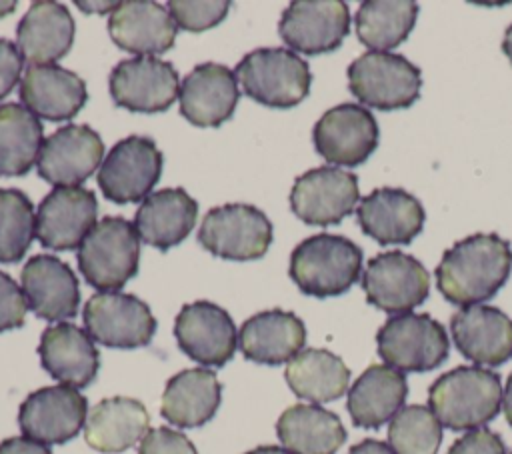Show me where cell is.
<instances>
[{"label":"cell","instance_id":"cell-1","mask_svg":"<svg viewBox=\"0 0 512 454\" xmlns=\"http://www.w3.org/2000/svg\"><path fill=\"white\" fill-rule=\"evenodd\" d=\"M512 272V246L498 234H470L444 252L434 270L440 294L456 306L496 296Z\"/></svg>","mask_w":512,"mask_h":454},{"label":"cell","instance_id":"cell-2","mask_svg":"<svg viewBox=\"0 0 512 454\" xmlns=\"http://www.w3.org/2000/svg\"><path fill=\"white\" fill-rule=\"evenodd\" d=\"M428 404L440 424L450 430L482 428L500 412V376L480 366H458L434 380Z\"/></svg>","mask_w":512,"mask_h":454},{"label":"cell","instance_id":"cell-3","mask_svg":"<svg viewBox=\"0 0 512 454\" xmlns=\"http://www.w3.org/2000/svg\"><path fill=\"white\" fill-rule=\"evenodd\" d=\"M362 248L340 234H314L290 254V278L302 294L332 298L348 292L360 278Z\"/></svg>","mask_w":512,"mask_h":454},{"label":"cell","instance_id":"cell-4","mask_svg":"<svg viewBox=\"0 0 512 454\" xmlns=\"http://www.w3.org/2000/svg\"><path fill=\"white\" fill-rule=\"evenodd\" d=\"M248 98L268 108L300 104L312 84L310 66L288 48H256L234 70Z\"/></svg>","mask_w":512,"mask_h":454},{"label":"cell","instance_id":"cell-5","mask_svg":"<svg viewBox=\"0 0 512 454\" xmlns=\"http://www.w3.org/2000/svg\"><path fill=\"white\" fill-rule=\"evenodd\" d=\"M138 260V230L120 216L102 218L78 248L82 276L102 292L120 290L138 272Z\"/></svg>","mask_w":512,"mask_h":454},{"label":"cell","instance_id":"cell-6","mask_svg":"<svg viewBox=\"0 0 512 454\" xmlns=\"http://www.w3.org/2000/svg\"><path fill=\"white\" fill-rule=\"evenodd\" d=\"M348 88L376 110L410 108L420 98L422 72L402 54L364 52L348 66Z\"/></svg>","mask_w":512,"mask_h":454},{"label":"cell","instance_id":"cell-7","mask_svg":"<svg viewBox=\"0 0 512 454\" xmlns=\"http://www.w3.org/2000/svg\"><path fill=\"white\" fill-rule=\"evenodd\" d=\"M376 346L386 366L398 372H428L438 368L450 352L446 328L430 314L390 316L376 334Z\"/></svg>","mask_w":512,"mask_h":454},{"label":"cell","instance_id":"cell-8","mask_svg":"<svg viewBox=\"0 0 512 454\" xmlns=\"http://www.w3.org/2000/svg\"><path fill=\"white\" fill-rule=\"evenodd\" d=\"M198 242L226 260H258L272 244V224L256 206L224 204L204 216Z\"/></svg>","mask_w":512,"mask_h":454},{"label":"cell","instance_id":"cell-9","mask_svg":"<svg viewBox=\"0 0 512 454\" xmlns=\"http://www.w3.org/2000/svg\"><path fill=\"white\" fill-rule=\"evenodd\" d=\"M366 302L388 314H406L430 292V274L412 254L386 250L368 260L362 274Z\"/></svg>","mask_w":512,"mask_h":454},{"label":"cell","instance_id":"cell-10","mask_svg":"<svg viewBox=\"0 0 512 454\" xmlns=\"http://www.w3.org/2000/svg\"><path fill=\"white\" fill-rule=\"evenodd\" d=\"M162 152L152 138L128 136L112 146L98 170V186L116 204L146 200L160 180Z\"/></svg>","mask_w":512,"mask_h":454},{"label":"cell","instance_id":"cell-11","mask_svg":"<svg viewBox=\"0 0 512 454\" xmlns=\"http://www.w3.org/2000/svg\"><path fill=\"white\" fill-rule=\"evenodd\" d=\"M378 122L360 104L344 102L326 110L314 124L312 142L316 152L336 166H360L378 148Z\"/></svg>","mask_w":512,"mask_h":454},{"label":"cell","instance_id":"cell-12","mask_svg":"<svg viewBox=\"0 0 512 454\" xmlns=\"http://www.w3.org/2000/svg\"><path fill=\"white\" fill-rule=\"evenodd\" d=\"M88 336L108 348L146 346L156 332V318L134 294L98 292L84 306Z\"/></svg>","mask_w":512,"mask_h":454},{"label":"cell","instance_id":"cell-13","mask_svg":"<svg viewBox=\"0 0 512 454\" xmlns=\"http://www.w3.org/2000/svg\"><path fill=\"white\" fill-rule=\"evenodd\" d=\"M360 200L358 176L336 166L300 174L290 190V208L306 224L330 226L354 212Z\"/></svg>","mask_w":512,"mask_h":454},{"label":"cell","instance_id":"cell-14","mask_svg":"<svg viewBox=\"0 0 512 454\" xmlns=\"http://www.w3.org/2000/svg\"><path fill=\"white\" fill-rule=\"evenodd\" d=\"M112 100L130 112H164L180 92L176 68L154 56H136L118 62L110 72Z\"/></svg>","mask_w":512,"mask_h":454},{"label":"cell","instance_id":"cell-15","mask_svg":"<svg viewBox=\"0 0 512 454\" xmlns=\"http://www.w3.org/2000/svg\"><path fill=\"white\" fill-rule=\"evenodd\" d=\"M280 38L306 56L336 50L350 32V10L342 0H294L278 22Z\"/></svg>","mask_w":512,"mask_h":454},{"label":"cell","instance_id":"cell-16","mask_svg":"<svg viewBox=\"0 0 512 454\" xmlns=\"http://www.w3.org/2000/svg\"><path fill=\"white\" fill-rule=\"evenodd\" d=\"M88 402L72 386H44L20 404L18 424L26 438L40 444H64L86 424Z\"/></svg>","mask_w":512,"mask_h":454},{"label":"cell","instance_id":"cell-17","mask_svg":"<svg viewBox=\"0 0 512 454\" xmlns=\"http://www.w3.org/2000/svg\"><path fill=\"white\" fill-rule=\"evenodd\" d=\"M98 202L84 186H56L50 190L36 212V238L50 250L80 248L96 226Z\"/></svg>","mask_w":512,"mask_h":454},{"label":"cell","instance_id":"cell-18","mask_svg":"<svg viewBox=\"0 0 512 454\" xmlns=\"http://www.w3.org/2000/svg\"><path fill=\"white\" fill-rule=\"evenodd\" d=\"M174 336L180 350L204 366H224L238 346L232 316L208 300L182 306L174 322Z\"/></svg>","mask_w":512,"mask_h":454},{"label":"cell","instance_id":"cell-19","mask_svg":"<svg viewBox=\"0 0 512 454\" xmlns=\"http://www.w3.org/2000/svg\"><path fill=\"white\" fill-rule=\"evenodd\" d=\"M104 158V142L84 124H66L44 138L38 154V176L54 186H78L92 176Z\"/></svg>","mask_w":512,"mask_h":454},{"label":"cell","instance_id":"cell-20","mask_svg":"<svg viewBox=\"0 0 512 454\" xmlns=\"http://www.w3.org/2000/svg\"><path fill=\"white\" fill-rule=\"evenodd\" d=\"M364 234L382 246L410 244L424 228L422 202L404 188L382 186L364 196L356 208Z\"/></svg>","mask_w":512,"mask_h":454},{"label":"cell","instance_id":"cell-21","mask_svg":"<svg viewBox=\"0 0 512 454\" xmlns=\"http://www.w3.org/2000/svg\"><path fill=\"white\" fill-rule=\"evenodd\" d=\"M450 334L464 358L500 366L512 358V320L494 306L474 304L452 314Z\"/></svg>","mask_w":512,"mask_h":454},{"label":"cell","instance_id":"cell-22","mask_svg":"<svg viewBox=\"0 0 512 454\" xmlns=\"http://www.w3.org/2000/svg\"><path fill=\"white\" fill-rule=\"evenodd\" d=\"M178 26L168 8L150 0L118 2L108 18L112 42L138 56H156L172 48Z\"/></svg>","mask_w":512,"mask_h":454},{"label":"cell","instance_id":"cell-23","mask_svg":"<svg viewBox=\"0 0 512 454\" xmlns=\"http://www.w3.org/2000/svg\"><path fill=\"white\" fill-rule=\"evenodd\" d=\"M180 114L194 126H220L232 118L240 98L234 72L216 62L192 68L180 82Z\"/></svg>","mask_w":512,"mask_h":454},{"label":"cell","instance_id":"cell-24","mask_svg":"<svg viewBox=\"0 0 512 454\" xmlns=\"http://www.w3.org/2000/svg\"><path fill=\"white\" fill-rule=\"evenodd\" d=\"M28 308L50 322L72 318L80 304V288L72 268L52 254L32 256L20 274Z\"/></svg>","mask_w":512,"mask_h":454},{"label":"cell","instance_id":"cell-25","mask_svg":"<svg viewBox=\"0 0 512 454\" xmlns=\"http://www.w3.org/2000/svg\"><path fill=\"white\" fill-rule=\"evenodd\" d=\"M38 354L42 368L64 386L84 388L98 374L100 356L94 340L70 322L48 326L42 332Z\"/></svg>","mask_w":512,"mask_h":454},{"label":"cell","instance_id":"cell-26","mask_svg":"<svg viewBox=\"0 0 512 454\" xmlns=\"http://www.w3.org/2000/svg\"><path fill=\"white\" fill-rule=\"evenodd\" d=\"M20 100L38 118L72 120L88 100L84 80L56 64L30 66L20 82Z\"/></svg>","mask_w":512,"mask_h":454},{"label":"cell","instance_id":"cell-27","mask_svg":"<svg viewBox=\"0 0 512 454\" xmlns=\"http://www.w3.org/2000/svg\"><path fill=\"white\" fill-rule=\"evenodd\" d=\"M306 344V326L294 314L280 308L250 316L240 332L238 346L242 354L258 364L276 366L290 362Z\"/></svg>","mask_w":512,"mask_h":454},{"label":"cell","instance_id":"cell-28","mask_svg":"<svg viewBox=\"0 0 512 454\" xmlns=\"http://www.w3.org/2000/svg\"><path fill=\"white\" fill-rule=\"evenodd\" d=\"M18 50L32 66L54 64L64 58L74 42V20L70 10L52 0L30 4L16 28Z\"/></svg>","mask_w":512,"mask_h":454},{"label":"cell","instance_id":"cell-29","mask_svg":"<svg viewBox=\"0 0 512 454\" xmlns=\"http://www.w3.org/2000/svg\"><path fill=\"white\" fill-rule=\"evenodd\" d=\"M150 416L142 402L128 396L100 400L86 418L84 440L104 454L124 452L148 434Z\"/></svg>","mask_w":512,"mask_h":454},{"label":"cell","instance_id":"cell-30","mask_svg":"<svg viewBox=\"0 0 512 454\" xmlns=\"http://www.w3.org/2000/svg\"><path fill=\"white\" fill-rule=\"evenodd\" d=\"M408 396L406 376L386 364L368 366L348 390V414L358 428H380L392 420Z\"/></svg>","mask_w":512,"mask_h":454},{"label":"cell","instance_id":"cell-31","mask_svg":"<svg viewBox=\"0 0 512 454\" xmlns=\"http://www.w3.org/2000/svg\"><path fill=\"white\" fill-rule=\"evenodd\" d=\"M198 204L184 188L152 192L138 208L134 226L142 242L168 250L180 244L196 224Z\"/></svg>","mask_w":512,"mask_h":454},{"label":"cell","instance_id":"cell-32","mask_svg":"<svg viewBox=\"0 0 512 454\" xmlns=\"http://www.w3.org/2000/svg\"><path fill=\"white\" fill-rule=\"evenodd\" d=\"M222 386L208 368H188L174 374L164 388L160 414L174 426L196 428L214 418Z\"/></svg>","mask_w":512,"mask_h":454},{"label":"cell","instance_id":"cell-33","mask_svg":"<svg viewBox=\"0 0 512 454\" xmlns=\"http://www.w3.org/2000/svg\"><path fill=\"white\" fill-rule=\"evenodd\" d=\"M276 434L292 454H336L346 442L340 418L318 404L286 408L276 422Z\"/></svg>","mask_w":512,"mask_h":454},{"label":"cell","instance_id":"cell-34","mask_svg":"<svg viewBox=\"0 0 512 454\" xmlns=\"http://www.w3.org/2000/svg\"><path fill=\"white\" fill-rule=\"evenodd\" d=\"M290 390L312 404H324L340 398L348 390L350 370L340 356L324 348H306L286 366Z\"/></svg>","mask_w":512,"mask_h":454},{"label":"cell","instance_id":"cell-35","mask_svg":"<svg viewBox=\"0 0 512 454\" xmlns=\"http://www.w3.org/2000/svg\"><path fill=\"white\" fill-rule=\"evenodd\" d=\"M416 18L418 4L412 0H366L354 16L356 36L372 52H388L410 36Z\"/></svg>","mask_w":512,"mask_h":454},{"label":"cell","instance_id":"cell-36","mask_svg":"<svg viewBox=\"0 0 512 454\" xmlns=\"http://www.w3.org/2000/svg\"><path fill=\"white\" fill-rule=\"evenodd\" d=\"M44 130L26 106L0 104V174L22 176L36 162L44 144Z\"/></svg>","mask_w":512,"mask_h":454},{"label":"cell","instance_id":"cell-37","mask_svg":"<svg viewBox=\"0 0 512 454\" xmlns=\"http://www.w3.org/2000/svg\"><path fill=\"white\" fill-rule=\"evenodd\" d=\"M442 424L428 406H404L388 426V446L394 454H436Z\"/></svg>","mask_w":512,"mask_h":454},{"label":"cell","instance_id":"cell-38","mask_svg":"<svg viewBox=\"0 0 512 454\" xmlns=\"http://www.w3.org/2000/svg\"><path fill=\"white\" fill-rule=\"evenodd\" d=\"M36 236V216L28 196L16 188L0 190V264L22 260Z\"/></svg>","mask_w":512,"mask_h":454},{"label":"cell","instance_id":"cell-39","mask_svg":"<svg viewBox=\"0 0 512 454\" xmlns=\"http://www.w3.org/2000/svg\"><path fill=\"white\" fill-rule=\"evenodd\" d=\"M228 0H212V2H188V0H170L168 12L174 18L178 28L190 30V32H202L216 24H220L228 10Z\"/></svg>","mask_w":512,"mask_h":454},{"label":"cell","instance_id":"cell-40","mask_svg":"<svg viewBox=\"0 0 512 454\" xmlns=\"http://www.w3.org/2000/svg\"><path fill=\"white\" fill-rule=\"evenodd\" d=\"M26 298L20 286L0 270V332L20 328L26 318Z\"/></svg>","mask_w":512,"mask_h":454},{"label":"cell","instance_id":"cell-41","mask_svg":"<svg viewBox=\"0 0 512 454\" xmlns=\"http://www.w3.org/2000/svg\"><path fill=\"white\" fill-rule=\"evenodd\" d=\"M138 454H198L194 444L178 430L160 426L148 430L142 438Z\"/></svg>","mask_w":512,"mask_h":454},{"label":"cell","instance_id":"cell-42","mask_svg":"<svg viewBox=\"0 0 512 454\" xmlns=\"http://www.w3.org/2000/svg\"><path fill=\"white\" fill-rule=\"evenodd\" d=\"M448 454H506V446L496 432L476 428L454 440Z\"/></svg>","mask_w":512,"mask_h":454},{"label":"cell","instance_id":"cell-43","mask_svg":"<svg viewBox=\"0 0 512 454\" xmlns=\"http://www.w3.org/2000/svg\"><path fill=\"white\" fill-rule=\"evenodd\" d=\"M22 54L16 44L0 38V98H4L18 82L22 74Z\"/></svg>","mask_w":512,"mask_h":454},{"label":"cell","instance_id":"cell-44","mask_svg":"<svg viewBox=\"0 0 512 454\" xmlns=\"http://www.w3.org/2000/svg\"><path fill=\"white\" fill-rule=\"evenodd\" d=\"M0 454H52V452L46 444H40L26 436H14L0 442Z\"/></svg>","mask_w":512,"mask_h":454},{"label":"cell","instance_id":"cell-45","mask_svg":"<svg viewBox=\"0 0 512 454\" xmlns=\"http://www.w3.org/2000/svg\"><path fill=\"white\" fill-rule=\"evenodd\" d=\"M348 454H394L392 448L386 444V442H380V440H374V438H366L358 444H354Z\"/></svg>","mask_w":512,"mask_h":454},{"label":"cell","instance_id":"cell-46","mask_svg":"<svg viewBox=\"0 0 512 454\" xmlns=\"http://www.w3.org/2000/svg\"><path fill=\"white\" fill-rule=\"evenodd\" d=\"M502 410H504V416H506L508 424L512 426V374L508 376L506 388L502 392Z\"/></svg>","mask_w":512,"mask_h":454},{"label":"cell","instance_id":"cell-47","mask_svg":"<svg viewBox=\"0 0 512 454\" xmlns=\"http://www.w3.org/2000/svg\"><path fill=\"white\" fill-rule=\"evenodd\" d=\"M246 454H292V452L286 448H280V446H258Z\"/></svg>","mask_w":512,"mask_h":454},{"label":"cell","instance_id":"cell-48","mask_svg":"<svg viewBox=\"0 0 512 454\" xmlns=\"http://www.w3.org/2000/svg\"><path fill=\"white\" fill-rule=\"evenodd\" d=\"M502 52L508 56V60L512 62V24L506 28L504 32V40H502Z\"/></svg>","mask_w":512,"mask_h":454},{"label":"cell","instance_id":"cell-49","mask_svg":"<svg viewBox=\"0 0 512 454\" xmlns=\"http://www.w3.org/2000/svg\"><path fill=\"white\" fill-rule=\"evenodd\" d=\"M14 2H0V16H4V14H10L12 10H14Z\"/></svg>","mask_w":512,"mask_h":454}]
</instances>
